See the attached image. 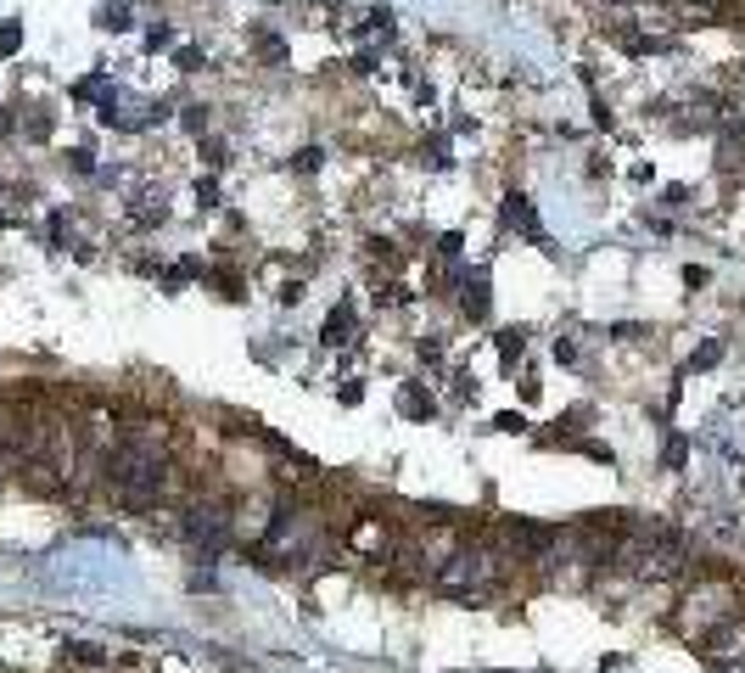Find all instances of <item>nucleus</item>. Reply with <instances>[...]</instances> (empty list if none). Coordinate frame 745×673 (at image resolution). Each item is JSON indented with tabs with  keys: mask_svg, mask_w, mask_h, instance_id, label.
Returning a JSON list of instances; mask_svg holds the SVG:
<instances>
[{
	"mask_svg": "<svg viewBox=\"0 0 745 673\" xmlns=\"http://www.w3.org/2000/svg\"><path fill=\"white\" fill-rule=\"evenodd\" d=\"M186 533H191V545H197V551L219 556V551H225V538H230V516H225V505H191Z\"/></svg>",
	"mask_w": 745,
	"mask_h": 673,
	"instance_id": "obj_1",
	"label": "nucleus"
},
{
	"mask_svg": "<svg viewBox=\"0 0 745 673\" xmlns=\"http://www.w3.org/2000/svg\"><path fill=\"white\" fill-rule=\"evenodd\" d=\"M466 315H471V320L488 315V276H471V281H466Z\"/></svg>",
	"mask_w": 745,
	"mask_h": 673,
	"instance_id": "obj_2",
	"label": "nucleus"
},
{
	"mask_svg": "<svg viewBox=\"0 0 745 673\" xmlns=\"http://www.w3.org/2000/svg\"><path fill=\"white\" fill-rule=\"evenodd\" d=\"M398 410H404V416H415V422H426V416L437 410V404H431V398H426L420 387H404V398H398Z\"/></svg>",
	"mask_w": 745,
	"mask_h": 673,
	"instance_id": "obj_3",
	"label": "nucleus"
},
{
	"mask_svg": "<svg viewBox=\"0 0 745 673\" xmlns=\"http://www.w3.org/2000/svg\"><path fill=\"white\" fill-rule=\"evenodd\" d=\"M348 331H354V309L342 304V309H331V320H326V343L337 348V343H348Z\"/></svg>",
	"mask_w": 745,
	"mask_h": 673,
	"instance_id": "obj_4",
	"label": "nucleus"
},
{
	"mask_svg": "<svg viewBox=\"0 0 745 673\" xmlns=\"http://www.w3.org/2000/svg\"><path fill=\"white\" fill-rule=\"evenodd\" d=\"M527 348V331H505L499 337V354H505V365H516V354Z\"/></svg>",
	"mask_w": 745,
	"mask_h": 673,
	"instance_id": "obj_5",
	"label": "nucleus"
},
{
	"mask_svg": "<svg viewBox=\"0 0 745 673\" xmlns=\"http://www.w3.org/2000/svg\"><path fill=\"white\" fill-rule=\"evenodd\" d=\"M717 354H723V348H717V343H706V348H701L689 365H695V370H706V365H717Z\"/></svg>",
	"mask_w": 745,
	"mask_h": 673,
	"instance_id": "obj_6",
	"label": "nucleus"
},
{
	"mask_svg": "<svg viewBox=\"0 0 745 673\" xmlns=\"http://www.w3.org/2000/svg\"><path fill=\"white\" fill-rule=\"evenodd\" d=\"M7 129H12V118H7V112H0V135H7Z\"/></svg>",
	"mask_w": 745,
	"mask_h": 673,
	"instance_id": "obj_7",
	"label": "nucleus"
}]
</instances>
